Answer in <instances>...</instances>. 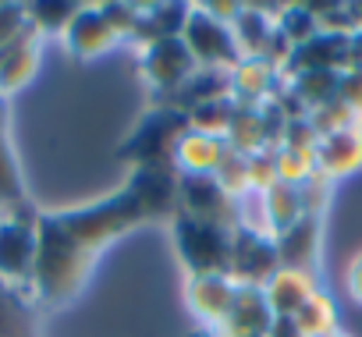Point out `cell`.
<instances>
[{
  "mask_svg": "<svg viewBox=\"0 0 362 337\" xmlns=\"http://www.w3.org/2000/svg\"><path fill=\"white\" fill-rule=\"evenodd\" d=\"M135 220H142V217L128 192H117L89 210L40 217V224H36L40 252H36L33 291L50 305L71 302L82 291L100 249L114 235L132 227Z\"/></svg>",
  "mask_w": 362,
  "mask_h": 337,
  "instance_id": "obj_1",
  "label": "cell"
},
{
  "mask_svg": "<svg viewBox=\"0 0 362 337\" xmlns=\"http://www.w3.org/2000/svg\"><path fill=\"white\" fill-rule=\"evenodd\" d=\"M174 245H177L181 263L189 266V277H210V273L228 277L235 231L192 220L185 213H174Z\"/></svg>",
  "mask_w": 362,
  "mask_h": 337,
  "instance_id": "obj_2",
  "label": "cell"
},
{
  "mask_svg": "<svg viewBox=\"0 0 362 337\" xmlns=\"http://www.w3.org/2000/svg\"><path fill=\"white\" fill-rule=\"evenodd\" d=\"M25 206L4 210L0 217V284L8 288H33V273H36V252H40V238H36V224L40 217H25Z\"/></svg>",
  "mask_w": 362,
  "mask_h": 337,
  "instance_id": "obj_3",
  "label": "cell"
},
{
  "mask_svg": "<svg viewBox=\"0 0 362 337\" xmlns=\"http://www.w3.org/2000/svg\"><path fill=\"white\" fill-rule=\"evenodd\" d=\"M185 131H189V114L181 107L156 110L135 128V135L124 146V156L135 160V167H174L170 156Z\"/></svg>",
  "mask_w": 362,
  "mask_h": 337,
  "instance_id": "obj_4",
  "label": "cell"
},
{
  "mask_svg": "<svg viewBox=\"0 0 362 337\" xmlns=\"http://www.w3.org/2000/svg\"><path fill=\"white\" fill-rule=\"evenodd\" d=\"M181 40H185L192 61L199 68H217V71H231L238 61H242V50L235 43V32L231 25L217 22L214 15H206L203 8H192L189 11V22H185V32H181Z\"/></svg>",
  "mask_w": 362,
  "mask_h": 337,
  "instance_id": "obj_5",
  "label": "cell"
},
{
  "mask_svg": "<svg viewBox=\"0 0 362 337\" xmlns=\"http://www.w3.org/2000/svg\"><path fill=\"white\" fill-rule=\"evenodd\" d=\"M177 213H185L192 220L214 224V227H238L235 199L217 185V178H181L177 182Z\"/></svg>",
  "mask_w": 362,
  "mask_h": 337,
  "instance_id": "obj_6",
  "label": "cell"
},
{
  "mask_svg": "<svg viewBox=\"0 0 362 337\" xmlns=\"http://www.w3.org/2000/svg\"><path fill=\"white\" fill-rule=\"evenodd\" d=\"M277 270H281V259H277V245H274V238H270V235L235 231V245H231V270H228V277H231L235 284L263 288Z\"/></svg>",
  "mask_w": 362,
  "mask_h": 337,
  "instance_id": "obj_7",
  "label": "cell"
},
{
  "mask_svg": "<svg viewBox=\"0 0 362 337\" xmlns=\"http://www.w3.org/2000/svg\"><path fill=\"white\" fill-rule=\"evenodd\" d=\"M196 61L185 47L181 36H170V40H160L153 47H146L142 54V71H146V82L160 93H177L192 75H196Z\"/></svg>",
  "mask_w": 362,
  "mask_h": 337,
  "instance_id": "obj_8",
  "label": "cell"
},
{
  "mask_svg": "<svg viewBox=\"0 0 362 337\" xmlns=\"http://www.w3.org/2000/svg\"><path fill=\"white\" fill-rule=\"evenodd\" d=\"M139 217H167L177 203V175L174 167H135L132 182L124 185Z\"/></svg>",
  "mask_w": 362,
  "mask_h": 337,
  "instance_id": "obj_9",
  "label": "cell"
},
{
  "mask_svg": "<svg viewBox=\"0 0 362 337\" xmlns=\"http://www.w3.org/2000/svg\"><path fill=\"white\" fill-rule=\"evenodd\" d=\"M274 319L277 316L270 312L263 288L235 284V302H231V312H228L221 333L224 337H270Z\"/></svg>",
  "mask_w": 362,
  "mask_h": 337,
  "instance_id": "obj_10",
  "label": "cell"
},
{
  "mask_svg": "<svg viewBox=\"0 0 362 337\" xmlns=\"http://www.w3.org/2000/svg\"><path fill=\"white\" fill-rule=\"evenodd\" d=\"M40 50H43V36L33 25L15 43L0 47V96H11L33 82L40 68Z\"/></svg>",
  "mask_w": 362,
  "mask_h": 337,
  "instance_id": "obj_11",
  "label": "cell"
},
{
  "mask_svg": "<svg viewBox=\"0 0 362 337\" xmlns=\"http://www.w3.org/2000/svg\"><path fill=\"white\" fill-rule=\"evenodd\" d=\"M224 153H228L224 138L203 135V131L189 128L185 135L177 138L170 163H174V171H181V178H214L221 160H224Z\"/></svg>",
  "mask_w": 362,
  "mask_h": 337,
  "instance_id": "obj_12",
  "label": "cell"
},
{
  "mask_svg": "<svg viewBox=\"0 0 362 337\" xmlns=\"http://www.w3.org/2000/svg\"><path fill=\"white\" fill-rule=\"evenodd\" d=\"M185 298H189V309H192L206 326H224V319H228V312H231V302H235V280H231V277H221V273L189 277Z\"/></svg>",
  "mask_w": 362,
  "mask_h": 337,
  "instance_id": "obj_13",
  "label": "cell"
},
{
  "mask_svg": "<svg viewBox=\"0 0 362 337\" xmlns=\"http://www.w3.org/2000/svg\"><path fill=\"white\" fill-rule=\"evenodd\" d=\"M362 167V128H344L334 135H323L316 142V175L330 178H344Z\"/></svg>",
  "mask_w": 362,
  "mask_h": 337,
  "instance_id": "obj_14",
  "label": "cell"
},
{
  "mask_svg": "<svg viewBox=\"0 0 362 337\" xmlns=\"http://www.w3.org/2000/svg\"><path fill=\"white\" fill-rule=\"evenodd\" d=\"M121 36L110 29V22L103 18L100 8H78V15L71 18V25L64 29V43L75 57L89 61V57H100L107 54Z\"/></svg>",
  "mask_w": 362,
  "mask_h": 337,
  "instance_id": "obj_15",
  "label": "cell"
},
{
  "mask_svg": "<svg viewBox=\"0 0 362 337\" xmlns=\"http://www.w3.org/2000/svg\"><path fill=\"white\" fill-rule=\"evenodd\" d=\"M274 245H277V259H281L284 270L313 273V263H316V252H320V217L305 213L288 231L274 235Z\"/></svg>",
  "mask_w": 362,
  "mask_h": 337,
  "instance_id": "obj_16",
  "label": "cell"
},
{
  "mask_svg": "<svg viewBox=\"0 0 362 337\" xmlns=\"http://www.w3.org/2000/svg\"><path fill=\"white\" fill-rule=\"evenodd\" d=\"M274 82H277V68L267 57H242L228 71V85H231L235 107H263V100L270 96Z\"/></svg>",
  "mask_w": 362,
  "mask_h": 337,
  "instance_id": "obj_17",
  "label": "cell"
},
{
  "mask_svg": "<svg viewBox=\"0 0 362 337\" xmlns=\"http://www.w3.org/2000/svg\"><path fill=\"white\" fill-rule=\"evenodd\" d=\"M263 295H267V305L277 319H291L313 295H316V284H313V273H302V270H277L267 284H263Z\"/></svg>",
  "mask_w": 362,
  "mask_h": 337,
  "instance_id": "obj_18",
  "label": "cell"
},
{
  "mask_svg": "<svg viewBox=\"0 0 362 337\" xmlns=\"http://www.w3.org/2000/svg\"><path fill=\"white\" fill-rule=\"evenodd\" d=\"M224 146L235 149V153H242V156H256V153L270 149V135H267V124H263L259 107H235V117L228 124Z\"/></svg>",
  "mask_w": 362,
  "mask_h": 337,
  "instance_id": "obj_19",
  "label": "cell"
},
{
  "mask_svg": "<svg viewBox=\"0 0 362 337\" xmlns=\"http://www.w3.org/2000/svg\"><path fill=\"white\" fill-rule=\"evenodd\" d=\"M274 29H277V22L267 18L259 4H242V11H238V18H235V25H231L242 57H263V50H267V43H270V36H274Z\"/></svg>",
  "mask_w": 362,
  "mask_h": 337,
  "instance_id": "obj_20",
  "label": "cell"
},
{
  "mask_svg": "<svg viewBox=\"0 0 362 337\" xmlns=\"http://www.w3.org/2000/svg\"><path fill=\"white\" fill-rule=\"evenodd\" d=\"M259 196H263V210H267V227H270V235H281V231H288L295 220L305 217L298 185L277 182V185H270V189L259 192Z\"/></svg>",
  "mask_w": 362,
  "mask_h": 337,
  "instance_id": "obj_21",
  "label": "cell"
},
{
  "mask_svg": "<svg viewBox=\"0 0 362 337\" xmlns=\"http://www.w3.org/2000/svg\"><path fill=\"white\" fill-rule=\"evenodd\" d=\"M0 206H22V175L8 142V110L0 103Z\"/></svg>",
  "mask_w": 362,
  "mask_h": 337,
  "instance_id": "obj_22",
  "label": "cell"
},
{
  "mask_svg": "<svg viewBox=\"0 0 362 337\" xmlns=\"http://www.w3.org/2000/svg\"><path fill=\"white\" fill-rule=\"evenodd\" d=\"M0 337H36L25 298L8 284H0Z\"/></svg>",
  "mask_w": 362,
  "mask_h": 337,
  "instance_id": "obj_23",
  "label": "cell"
},
{
  "mask_svg": "<svg viewBox=\"0 0 362 337\" xmlns=\"http://www.w3.org/2000/svg\"><path fill=\"white\" fill-rule=\"evenodd\" d=\"M82 4H68V0H40V4H25L29 25L47 36V32H64L71 25V18L78 15Z\"/></svg>",
  "mask_w": 362,
  "mask_h": 337,
  "instance_id": "obj_24",
  "label": "cell"
},
{
  "mask_svg": "<svg viewBox=\"0 0 362 337\" xmlns=\"http://www.w3.org/2000/svg\"><path fill=\"white\" fill-rule=\"evenodd\" d=\"M235 117V100H210V103H199L189 110V128L192 131H203V135H217L224 138L228 135V124Z\"/></svg>",
  "mask_w": 362,
  "mask_h": 337,
  "instance_id": "obj_25",
  "label": "cell"
},
{
  "mask_svg": "<svg viewBox=\"0 0 362 337\" xmlns=\"http://www.w3.org/2000/svg\"><path fill=\"white\" fill-rule=\"evenodd\" d=\"M291 323L302 330V337H323V333L337 330V326H334V302H330L323 291H316V295L291 316Z\"/></svg>",
  "mask_w": 362,
  "mask_h": 337,
  "instance_id": "obj_26",
  "label": "cell"
},
{
  "mask_svg": "<svg viewBox=\"0 0 362 337\" xmlns=\"http://www.w3.org/2000/svg\"><path fill=\"white\" fill-rule=\"evenodd\" d=\"M214 178H217V185H221L231 199H242L245 192H252V189H249V156L228 149Z\"/></svg>",
  "mask_w": 362,
  "mask_h": 337,
  "instance_id": "obj_27",
  "label": "cell"
},
{
  "mask_svg": "<svg viewBox=\"0 0 362 337\" xmlns=\"http://www.w3.org/2000/svg\"><path fill=\"white\" fill-rule=\"evenodd\" d=\"M270 185H277V160H274V149H263L249 156V189L267 192Z\"/></svg>",
  "mask_w": 362,
  "mask_h": 337,
  "instance_id": "obj_28",
  "label": "cell"
},
{
  "mask_svg": "<svg viewBox=\"0 0 362 337\" xmlns=\"http://www.w3.org/2000/svg\"><path fill=\"white\" fill-rule=\"evenodd\" d=\"M100 11H103V18L110 22V29L121 40H128L135 32L139 18H142V8H135V4H100Z\"/></svg>",
  "mask_w": 362,
  "mask_h": 337,
  "instance_id": "obj_29",
  "label": "cell"
},
{
  "mask_svg": "<svg viewBox=\"0 0 362 337\" xmlns=\"http://www.w3.org/2000/svg\"><path fill=\"white\" fill-rule=\"evenodd\" d=\"M25 29H29L25 4H0V47L15 43Z\"/></svg>",
  "mask_w": 362,
  "mask_h": 337,
  "instance_id": "obj_30",
  "label": "cell"
},
{
  "mask_svg": "<svg viewBox=\"0 0 362 337\" xmlns=\"http://www.w3.org/2000/svg\"><path fill=\"white\" fill-rule=\"evenodd\" d=\"M337 100H341L355 117H362V64H351L348 71H341Z\"/></svg>",
  "mask_w": 362,
  "mask_h": 337,
  "instance_id": "obj_31",
  "label": "cell"
},
{
  "mask_svg": "<svg viewBox=\"0 0 362 337\" xmlns=\"http://www.w3.org/2000/svg\"><path fill=\"white\" fill-rule=\"evenodd\" d=\"M344 288H348V295H351V302H358L362 305V252L348 263V273H344Z\"/></svg>",
  "mask_w": 362,
  "mask_h": 337,
  "instance_id": "obj_32",
  "label": "cell"
},
{
  "mask_svg": "<svg viewBox=\"0 0 362 337\" xmlns=\"http://www.w3.org/2000/svg\"><path fill=\"white\" fill-rule=\"evenodd\" d=\"M323 337H344V333H341V330H330V333H323Z\"/></svg>",
  "mask_w": 362,
  "mask_h": 337,
  "instance_id": "obj_33",
  "label": "cell"
},
{
  "mask_svg": "<svg viewBox=\"0 0 362 337\" xmlns=\"http://www.w3.org/2000/svg\"><path fill=\"white\" fill-rule=\"evenodd\" d=\"M0 217H4V210H0Z\"/></svg>",
  "mask_w": 362,
  "mask_h": 337,
  "instance_id": "obj_34",
  "label": "cell"
}]
</instances>
